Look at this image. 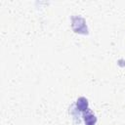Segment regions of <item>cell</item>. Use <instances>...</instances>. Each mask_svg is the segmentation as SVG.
<instances>
[{"instance_id":"6da1fadb","label":"cell","mask_w":125,"mask_h":125,"mask_svg":"<svg viewBox=\"0 0 125 125\" xmlns=\"http://www.w3.org/2000/svg\"><path fill=\"white\" fill-rule=\"evenodd\" d=\"M71 27L75 33L88 34V26L86 21L80 16H73L71 18Z\"/></svg>"},{"instance_id":"7a4b0ae2","label":"cell","mask_w":125,"mask_h":125,"mask_svg":"<svg viewBox=\"0 0 125 125\" xmlns=\"http://www.w3.org/2000/svg\"><path fill=\"white\" fill-rule=\"evenodd\" d=\"M82 118H83L85 125H96L97 120H98L97 116L92 112V110L90 108L82 113Z\"/></svg>"},{"instance_id":"3957f363","label":"cell","mask_w":125,"mask_h":125,"mask_svg":"<svg viewBox=\"0 0 125 125\" xmlns=\"http://www.w3.org/2000/svg\"><path fill=\"white\" fill-rule=\"evenodd\" d=\"M75 106H76V109L79 112L83 113V112H85L86 110L89 109V102L85 97H79L76 101Z\"/></svg>"}]
</instances>
